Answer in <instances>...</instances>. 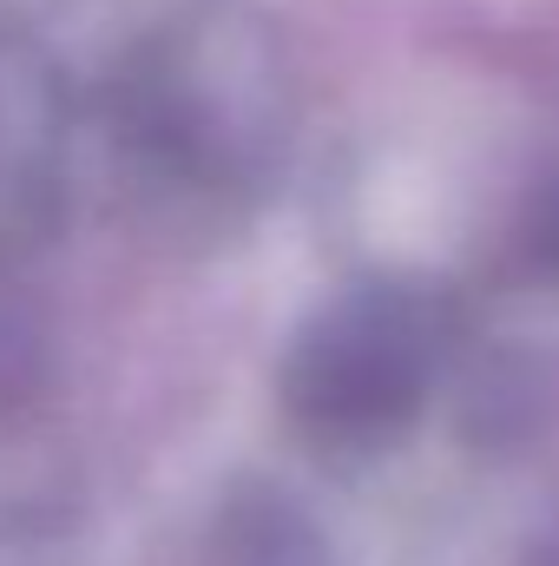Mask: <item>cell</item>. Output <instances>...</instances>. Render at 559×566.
I'll list each match as a JSON object with an SVG mask.
<instances>
[{"label": "cell", "mask_w": 559, "mask_h": 566, "mask_svg": "<svg viewBox=\"0 0 559 566\" xmlns=\"http://www.w3.org/2000/svg\"><path fill=\"white\" fill-rule=\"evenodd\" d=\"M520 251H527V264L559 271V178H547V185L527 198V231H520Z\"/></svg>", "instance_id": "5"}, {"label": "cell", "mask_w": 559, "mask_h": 566, "mask_svg": "<svg viewBox=\"0 0 559 566\" xmlns=\"http://www.w3.org/2000/svg\"><path fill=\"white\" fill-rule=\"evenodd\" d=\"M158 566H336L323 527L271 481L224 488Z\"/></svg>", "instance_id": "4"}, {"label": "cell", "mask_w": 559, "mask_h": 566, "mask_svg": "<svg viewBox=\"0 0 559 566\" xmlns=\"http://www.w3.org/2000/svg\"><path fill=\"white\" fill-rule=\"evenodd\" d=\"M289 60L251 0H171L93 86L113 198L171 244H211L257 218L289 158Z\"/></svg>", "instance_id": "1"}, {"label": "cell", "mask_w": 559, "mask_h": 566, "mask_svg": "<svg viewBox=\"0 0 559 566\" xmlns=\"http://www.w3.org/2000/svg\"><path fill=\"white\" fill-rule=\"evenodd\" d=\"M447 349V310L402 277L329 296L283 349L277 409L316 454H369L409 434Z\"/></svg>", "instance_id": "2"}, {"label": "cell", "mask_w": 559, "mask_h": 566, "mask_svg": "<svg viewBox=\"0 0 559 566\" xmlns=\"http://www.w3.org/2000/svg\"><path fill=\"white\" fill-rule=\"evenodd\" d=\"M80 99L46 40L0 13V271L27 264L66 218Z\"/></svg>", "instance_id": "3"}]
</instances>
